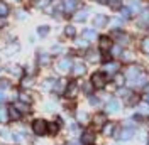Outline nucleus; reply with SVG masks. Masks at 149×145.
<instances>
[{"instance_id":"1","label":"nucleus","mask_w":149,"mask_h":145,"mask_svg":"<svg viewBox=\"0 0 149 145\" xmlns=\"http://www.w3.org/2000/svg\"><path fill=\"white\" fill-rule=\"evenodd\" d=\"M32 130H34L36 135H44L47 132V123L44 120H36V122L32 123Z\"/></svg>"},{"instance_id":"2","label":"nucleus","mask_w":149,"mask_h":145,"mask_svg":"<svg viewBox=\"0 0 149 145\" xmlns=\"http://www.w3.org/2000/svg\"><path fill=\"white\" fill-rule=\"evenodd\" d=\"M92 83H93L95 88H103V86H105V76L100 74V72H97V74H93Z\"/></svg>"},{"instance_id":"3","label":"nucleus","mask_w":149,"mask_h":145,"mask_svg":"<svg viewBox=\"0 0 149 145\" xmlns=\"http://www.w3.org/2000/svg\"><path fill=\"white\" fill-rule=\"evenodd\" d=\"M81 142H83V144H92L93 142V133L92 132H85L83 137H81Z\"/></svg>"},{"instance_id":"4","label":"nucleus","mask_w":149,"mask_h":145,"mask_svg":"<svg viewBox=\"0 0 149 145\" xmlns=\"http://www.w3.org/2000/svg\"><path fill=\"white\" fill-rule=\"evenodd\" d=\"M70 66H71V64H70V61H68V59H65V61H59V64H58V69H59V71H68V69H70Z\"/></svg>"},{"instance_id":"5","label":"nucleus","mask_w":149,"mask_h":145,"mask_svg":"<svg viewBox=\"0 0 149 145\" xmlns=\"http://www.w3.org/2000/svg\"><path fill=\"white\" fill-rule=\"evenodd\" d=\"M9 115H10V118H12V120H19V118H20V113L17 111V108H15V106H10V108H9Z\"/></svg>"},{"instance_id":"6","label":"nucleus","mask_w":149,"mask_h":145,"mask_svg":"<svg viewBox=\"0 0 149 145\" xmlns=\"http://www.w3.org/2000/svg\"><path fill=\"white\" fill-rule=\"evenodd\" d=\"M9 14V7H7V3L5 2H0V17H5Z\"/></svg>"},{"instance_id":"7","label":"nucleus","mask_w":149,"mask_h":145,"mask_svg":"<svg viewBox=\"0 0 149 145\" xmlns=\"http://www.w3.org/2000/svg\"><path fill=\"white\" fill-rule=\"evenodd\" d=\"M7 115H9V110L0 108V122H2V123H5V122L9 120V117H7Z\"/></svg>"},{"instance_id":"8","label":"nucleus","mask_w":149,"mask_h":145,"mask_svg":"<svg viewBox=\"0 0 149 145\" xmlns=\"http://www.w3.org/2000/svg\"><path fill=\"white\" fill-rule=\"evenodd\" d=\"M66 95H68V96H74V95H76V84H74V83H71V84L68 86Z\"/></svg>"},{"instance_id":"9","label":"nucleus","mask_w":149,"mask_h":145,"mask_svg":"<svg viewBox=\"0 0 149 145\" xmlns=\"http://www.w3.org/2000/svg\"><path fill=\"white\" fill-rule=\"evenodd\" d=\"M83 72H85L83 64H74V74H83Z\"/></svg>"},{"instance_id":"10","label":"nucleus","mask_w":149,"mask_h":145,"mask_svg":"<svg viewBox=\"0 0 149 145\" xmlns=\"http://www.w3.org/2000/svg\"><path fill=\"white\" fill-rule=\"evenodd\" d=\"M47 30H49V29L46 27V26H42V27H37V34H41V37H44L47 34Z\"/></svg>"},{"instance_id":"11","label":"nucleus","mask_w":149,"mask_h":145,"mask_svg":"<svg viewBox=\"0 0 149 145\" xmlns=\"http://www.w3.org/2000/svg\"><path fill=\"white\" fill-rule=\"evenodd\" d=\"M14 106H15L17 110H20V111H29V106L27 105H22V103H15Z\"/></svg>"},{"instance_id":"12","label":"nucleus","mask_w":149,"mask_h":145,"mask_svg":"<svg viewBox=\"0 0 149 145\" xmlns=\"http://www.w3.org/2000/svg\"><path fill=\"white\" fill-rule=\"evenodd\" d=\"M47 130H49L51 133H56V132H58V125H56V123H51V125H47Z\"/></svg>"},{"instance_id":"13","label":"nucleus","mask_w":149,"mask_h":145,"mask_svg":"<svg viewBox=\"0 0 149 145\" xmlns=\"http://www.w3.org/2000/svg\"><path fill=\"white\" fill-rule=\"evenodd\" d=\"M2 137H3V138H9V140L14 138V135H12L10 132H7V130H2Z\"/></svg>"},{"instance_id":"14","label":"nucleus","mask_w":149,"mask_h":145,"mask_svg":"<svg viewBox=\"0 0 149 145\" xmlns=\"http://www.w3.org/2000/svg\"><path fill=\"white\" fill-rule=\"evenodd\" d=\"M109 110H110V111H117V110H119L117 101H112V105H109Z\"/></svg>"},{"instance_id":"15","label":"nucleus","mask_w":149,"mask_h":145,"mask_svg":"<svg viewBox=\"0 0 149 145\" xmlns=\"http://www.w3.org/2000/svg\"><path fill=\"white\" fill-rule=\"evenodd\" d=\"M93 36H95L93 30H85V37H86V39H93Z\"/></svg>"},{"instance_id":"16","label":"nucleus","mask_w":149,"mask_h":145,"mask_svg":"<svg viewBox=\"0 0 149 145\" xmlns=\"http://www.w3.org/2000/svg\"><path fill=\"white\" fill-rule=\"evenodd\" d=\"M29 84H32V78H26L22 81V86H29Z\"/></svg>"},{"instance_id":"17","label":"nucleus","mask_w":149,"mask_h":145,"mask_svg":"<svg viewBox=\"0 0 149 145\" xmlns=\"http://www.w3.org/2000/svg\"><path fill=\"white\" fill-rule=\"evenodd\" d=\"M112 125H107V127H105V130H103V133H107V135H109V133H112Z\"/></svg>"},{"instance_id":"18","label":"nucleus","mask_w":149,"mask_h":145,"mask_svg":"<svg viewBox=\"0 0 149 145\" xmlns=\"http://www.w3.org/2000/svg\"><path fill=\"white\" fill-rule=\"evenodd\" d=\"M10 83L5 81V79H0V88H5V86H9Z\"/></svg>"},{"instance_id":"19","label":"nucleus","mask_w":149,"mask_h":145,"mask_svg":"<svg viewBox=\"0 0 149 145\" xmlns=\"http://www.w3.org/2000/svg\"><path fill=\"white\" fill-rule=\"evenodd\" d=\"M66 34H68V36H73V34H74V29L73 27H66Z\"/></svg>"},{"instance_id":"20","label":"nucleus","mask_w":149,"mask_h":145,"mask_svg":"<svg viewBox=\"0 0 149 145\" xmlns=\"http://www.w3.org/2000/svg\"><path fill=\"white\" fill-rule=\"evenodd\" d=\"M130 135H132V132H129V130L127 132H122V138H129Z\"/></svg>"},{"instance_id":"21","label":"nucleus","mask_w":149,"mask_h":145,"mask_svg":"<svg viewBox=\"0 0 149 145\" xmlns=\"http://www.w3.org/2000/svg\"><path fill=\"white\" fill-rule=\"evenodd\" d=\"M20 100H22V101H27V103H29V101H31V98H29L27 95H24V93H22V95H20Z\"/></svg>"},{"instance_id":"22","label":"nucleus","mask_w":149,"mask_h":145,"mask_svg":"<svg viewBox=\"0 0 149 145\" xmlns=\"http://www.w3.org/2000/svg\"><path fill=\"white\" fill-rule=\"evenodd\" d=\"M78 120H80V122H86V115H85V113H80V115H78Z\"/></svg>"},{"instance_id":"23","label":"nucleus","mask_w":149,"mask_h":145,"mask_svg":"<svg viewBox=\"0 0 149 145\" xmlns=\"http://www.w3.org/2000/svg\"><path fill=\"white\" fill-rule=\"evenodd\" d=\"M95 123H98V125H102V123H103V118H102V115H98V118H95Z\"/></svg>"},{"instance_id":"24","label":"nucleus","mask_w":149,"mask_h":145,"mask_svg":"<svg viewBox=\"0 0 149 145\" xmlns=\"http://www.w3.org/2000/svg\"><path fill=\"white\" fill-rule=\"evenodd\" d=\"M17 17H19V19H26V17H27V14H26V12H19Z\"/></svg>"},{"instance_id":"25","label":"nucleus","mask_w":149,"mask_h":145,"mask_svg":"<svg viewBox=\"0 0 149 145\" xmlns=\"http://www.w3.org/2000/svg\"><path fill=\"white\" fill-rule=\"evenodd\" d=\"M3 100H5V93H3V91L0 90V103H2Z\"/></svg>"},{"instance_id":"26","label":"nucleus","mask_w":149,"mask_h":145,"mask_svg":"<svg viewBox=\"0 0 149 145\" xmlns=\"http://www.w3.org/2000/svg\"><path fill=\"white\" fill-rule=\"evenodd\" d=\"M12 2H19V0H12Z\"/></svg>"}]
</instances>
